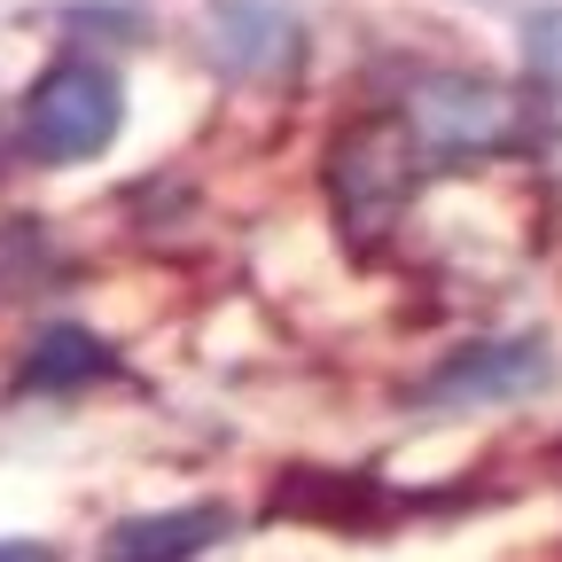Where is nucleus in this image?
Wrapping results in <instances>:
<instances>
[{
    "label": "nucleus",
    "mask_w": 562,
    "mask_h": 562,
    "mask_svg": "<svg viewBox=\"0 0 562 562\" xmlns=\"http://www.w3.org/2000/svg\"><path fill=\"white\" fill-rule=\"evenodd\" d=\"M406 133H414V149L453 157V165L501 157L524 140V102L501 79H422L406 102Z\"/></svg>",
    "instance_id": "obj_3"
},
{
    "label": "nucleus",
    "mask_w": 562,
    "mask_h": 562,
    "mask_svg": "<svg viewBox=\"0 0 562 562\" xmlns=\"http://www.w3.org/2000/svg\"><path fill=\"white\" fill-rule=\"evenodd\" d=\"M227 508L220 501H195V508H165V516H125L102 539V562H195L211 539H227Z\"/></svg>",
    "instance_id": "obj_6"
},
{
    "label": "nucleus",
    "mask_w": 562,
    "mask_h": 562,
    "mask_svg": "<svg viewBox=\"0 0 562 562\" xmlns=\"http://www.w3.org/2000/svg\"><path fill=\"white\" fill-rule=\"evenodd\" d=\"M297 47H305V32L281 0H220L211 9V63L227 79H281L297 63Z\"/></svg>",
    "instance_id": "obj_5"
},
{
    "label": "nucleus",
    "mask_w": 562,
    "mask_h": 562,
    "mask_svg": "<svg viewBox=\"0 0 562 562\" xmlns=\"http://www.w3.org/2000/svg\"><path fill=\"white\" fill-rule=\"evenodd\" d=\"M524 63H531V79L562 87V9H539L524 24Z\"/></svg>",
    "instance_id": "obj_8"
},
{
    "label": "nucleus",
    "mask_w": 562,
    "mask_h": 562,
    "mask_svg": "<svg viewBox=\"0 0 562 562\" xmlns=\"http://www.w3.org/2000/svg\"><path fill=\"white\" fill-rule=\"evenodd\" d=\"M117 360H110V344L87 336V328H47L32 344V360H24V391H79V383H102Z\"/></svg>",
    "instance_id": "obj_7"
},
{
    "label": "nucleus",
    "mask_w": 562,
    "mask_h": 562,
    "mask_svg": "<svg viewBox=\"0 0 562 562\" xmlns=\"http://www.w3.org/2000/svg\"><path fill=\"white\" fill-rule=\"evenodd\" d=\"M0 562H55L40 539H0Z\"/></svg>",
    "instance_id": "obj_9"
},
{
    "label": "nucleus",
    "mask_w": 562,
    "mask_h": 562,
    "mask_svg": "<svg viewBox=\"0 0 562 562\" xmlns=\"http://www.w3.org/2000/svg\"><path fill=\"white\" fill-rule=\"evenodd\" d=\"M414 172H422V149H414L406 117H368V125H344L336 133L328 195H336V220H344V235L360 250H375L398 227V211L414 195Z\"/></svg>",
    "instance_id": "obj_1"
},
{
    "label": "nucleus",
    "mask_w": 562,
    "mask_h": 562,
    "mask_svg": "<svg viewBox=\"0 0 562 562\" xmlns=\"http://www.w3.org/2000/svg\"><path fill=\"white\" fill-rule=\"evenodd\" d=\"M117 125H125L117 79H110L102 63L70 55V63L40 70V87L24 102V149L40 165H87V157H102L110 140H117Z\"/></svg>",
    "instance_id": "obj_2"
},
{
    "label": "nucleus",
    "mask_w": 562,
    "mask_h": 562,
    "mask_svg": "<svg viewBox=\"0 0 562 562\" xmlns=\"http://www.w3.org/2000/svg\"><path fill=\"white\" fill-rule=\"evenodd\" d=\"M547 375L554 360L539 336H484V344H461L438 375H422L414 406H501V398H531Z\"/></svg>",
    "instance_id": "obj_4"
}]
</instances>
